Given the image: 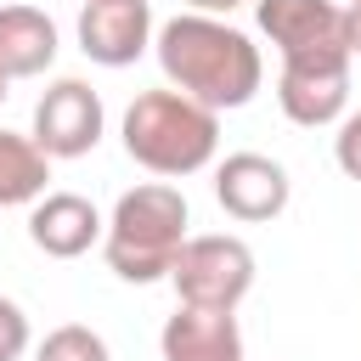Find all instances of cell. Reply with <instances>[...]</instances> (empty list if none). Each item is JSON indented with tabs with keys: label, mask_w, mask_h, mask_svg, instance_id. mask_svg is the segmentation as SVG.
I'll list each match as a JSON object with an SVG mask.
<instances>
[{
	"label": "cell",
	"mask_w": 361,
	"mask_h": 361,
	"mask_svg": "<svg viewBox=\"0 0 361 361\" xmlns=\"http://www.w3.org/2000/svg\"><path fill=\"white\" fill-rule=\"evenodd\" d=\"M158 68L164 79L214 107V113H231V107H248L259 79H265V62H259V45L231 28L226 17H203V11H180L158 28Z\"/></svg>",
	"instance_id": "6da1fadb"
},
{
	"label": "cell",
	"mask_w": 361,
	"mask_h": 361,
	"mask_svg": "<svg viewBox=\"0 0 361 361\" xmlns=\"http://www.w3.org/2000/svg\"><path fill=\"white\" fill-rule=\"evenodd\" d=\"M180 243H186V197L169 180L130 186L113 203V220L102 226L107 271L124 276V282H158V276H169Z\"/></svg>",
	"instance_id": "7a4b0ae2"
},
{
	"label": "cell",
	"mask_w": 361,
	"mask_h": 361,
	"mask_svg": "<svg viewBox=\"0 0 361 361\" xmlns=\"http://www.w3.org/2000/svg\"><path fill=\"white\" fill-rule=\"evenodd\" d=\"M220 147V113L169 90H141L124 113V152L152 175H197Z\"/></svg>",
	"instance_id": "3957f363"
},
{
	"label": "cell",
	"mask_w": 361,
	"mask_h": 361,
	"mask_svg": "<svg viewBox=\"0 0 361 361\" xmlns=\"http://www.w3.org/2000/svg\"><path fill=\"white\" fill-rule=\"evenodd\" d=\"M175 299L180 305H203V310H237L254 288V248L243 237L209 231V237H186L175 265H169Z\"/></svg>",
	"instance_id": "277c9868"
},
{
	"label": "cell",
	"mask_w": 361,
	"mask_h": 361,
	"mask_svg": "<svg viewBox=\"0 0 361 361\" xmlns=\"http://www.w3.org/2000/svg\"><path fill=\"white\" fill-rule=\"evenodd\" d=\"M254 17L282 62H350L338 0H254Z\"/></svg>",
	"instance_id": "5b68a950"
},
{
	"label": "cell",
	"mask_w": 361,
	"mask_h": 361,
	"mask_svg": "<svg viewBox=\"0 0 361 361\" xmlns=\"http://www.w3.org/2000/svg\"><path fill=\"white\" fill-rule=\"evenodd\" d=\"M107 130V107L85 79H56L34 102V141L45 158H85Z\"/></svg>",
	"instance_id": "8992f818"
},
{
	"label": "cell",
	"mask_w": 361,
	"mask_h": 361,
	"mask_svg": "<svg viewBox=\"0 0 361 361\" xmlns=\"http://www.w3.org/2000/svg\"><path fill=\"white\" fill-rule=\"evenodd\" d=\"M214 197H220V209H226L231 220L259 226V220H276V214L288 209L293 180H288V169H282L276 158H265V152H231V158L214 169Z\"/></svg>",
	"instance_id": "52a82bcc"
},
{
	"label": "cell",
	"mask_w": 361,
	"mask_h": 361,
	"mask_svg": "<svg viewBox=\"0 0 361 361\" xmlns=\"http://www.w3.org/2000/svg\"><path fill=\"white\" fill-rule=\"evenodd\" d=\"M152 45V6L147 0H85L79 11V51L102 68H130Z\"/></svg>",
	"instance_id": "ba28073f"
},
{
	"label": "cell",
	"mask_w": 361,
	"mask_h": 361,
	"mask_svg": "<svg viewBox=\"0 0 361 361\" xmlns=\"http://www.w3.org/2000/svg\"><path fill=\"white\" fill-rule=\"evenodd\" d=\"M276 102L305 130L338 124L344 107H350V62H282Z\"/></svg>",
	"instance_id": "9c48e42d"
},
{
	"label": "cell",
	"mask_w": 361,
	"mask_h": 361,
	"mask_svg": "<svg viewBox=\"0 0 361 361\" xmlns=\"http://www.w3.org/2000/svg\"><path fill=\"white\" fill-rule=\"evenodd\" d=\"M102 226L107 220L96 214L90 197H79V192H45V197H34L28 243L39 254H51V259H79L85 248L102 243Z\"/></svg>",
	"instance_id": "30bf717a"
},
{
	"label": "cell",
	"mask_w": 361,
	"mask_h": 361,
	"mask_svg": "<svg viewBox=\"0 0 361 361\" xmlns=\"http://www.w3.org/2000/svg\"><path fill=\"white\" fill-rule=\"evenodd\" d=\"M164 361H243V327L237 310H203V305H175V316L158 333Z\"/></svg>",
	"instance_id": "8fae6325"
},
{
	"label": "cell",
	"mask_w": 361,
	"mask_h": 361,
	"mask_svg": "<svg viewBox=\"0 0 361 361\" xmlns=\"http://www.w3.org/2000/svg\"><path fill=\"white\" fill-rule=\"evenodd\" d=\"M56 62V23L39 6H0V73L34 79Z\"/></svg>",
	"instance_id": "7c38bea8"
},
{
	"label": "cell",
	"mask_w": 361,
	"mask_h": 361,
	"mask_svg": "<svg viewBox=\"0 0 361 361\" xmlns=\"http://www.w3.org/2000/svg\"><path fill=\"white\" fill-rule=\"evenodd\" d=\"M45 180H51V158L39 152V141L0 130V209H23L45 197Z\"/></svg>",
	"instance_id": "4fadbf2b"
},
{
	"label": "cell",
	"mask_w": 361,
	"mask_h": 361,
	"mask_svg": "<svg viewBox=\"0 0 361 361\" xmlns=\"http://www.w3.org/2000/svg\"><path fill=\"white\" fill-rule=\"evenodd\" d=\"M34 361H113L107 355V338L85 322H62L45 333V344L34 350Z\"/></svg>",
	"instance_id": "5bb4252c"
},
{
	"label": "cell",
	"mask_w": 361,
	"mask_h": 361,
	"mask_svg": "<svg viewBox=\"0 0 361 361\" xmlns=\"http://www.w3.org/2000/svg\"><path fill=\"white\" fill-rule=\"evenodd\" d=\"M23 350H28V316L17 299L0 293V361H23Z\"/></svg>",
	"instance_id": "9a60e30c"
},
{
	"label": "cell",
	"mask_w": 361,
	"mask_h": 361,
	"mask_svg": "<svg viewBox=\"0 0 361 361\" xmlns=\"http://www.w3.org/2000/svg\"><path fill=\"white\" fill-rule=\"evenodd\" d=\"M333 158L350 180H361V113H344L338 118V135H333Z\"/></svg>",
	"instance_id": "2e32d148"
},
{
	"label": "cell",
	"mask_w": 361,
	"mask_h": 361,
	"mask_svg": "<svg viewBox=\"0 0 361 361\" xmlns=\"http://www.w3.org/2000/svg\"><path fill=\"white\" fill-rule=\"evenodd\" d=\"M344 45H350V62H361V0L344 6Z\"/></svg>",
	"instance_id": "e0dca14e"
},
{
	"label": "cell",
	"mask_w": 361,
	"mask_h": 361,
	"mask_svg": "<svg viewBox=\"0 0 361 361\" xmlns=\"http://www.w3.org/2000/svg\"><path fill=\"white\" fill-rule=\"evenodd\" d=\"M192 11H203V17H226V11H237L243 0H186Z\"/></svg>",
	"instance_id": "ac0fdd59"
},
{
	"label": "cell",
	"mask_w": 361,
	"mask_h": 361,
	"mask_svg": "<svg viewBox=\"0 0 361 361\" xmlns=\"http://www.w3.org/2000/svg\"><path fill=\"white\" fill-rule=\"evenodd\" d=\"M6 85H11V79H6V73H0V102H6Z\"/></svg>",
	"instance_id": "d6986e66"
}]
</instances>
